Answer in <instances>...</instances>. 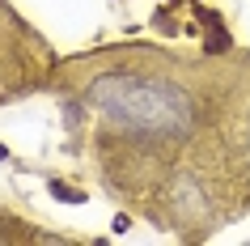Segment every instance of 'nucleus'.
Here are the masks:
<instances>
[{"label":"nucleus","instance_id":"obj_2","mask_svg":"<svg viewBox=\"0 0 250 246\" xmlns=\"http://www.w3.org/2000/svg\"><path fill=\"white\" fill-rule=\"evenodd\" d=\"M170 200H174V208H178L183 217H204V212H208V200L199 195V182L191 179V174H178V179H174Z\"/></svg>","mask_w":250,"mask_h":246},{"label":"nucleus","instance_id":"obj_1","mask_svg":"<svg viewBox=\"0 0 250 246\" xmlns=\"http://www.w3.org/2000/svg\"><path fill=\"white\" fill-rule=\"evenodd\" d=\"M89 102L106 119H115L145 136H187L195 128V102L170 81L140 77H102L93 81Z\"/></svg>","mask_w":250,"mask_h":246}]
</instances>
